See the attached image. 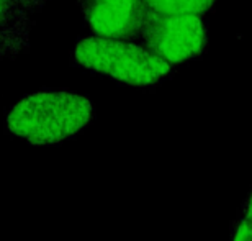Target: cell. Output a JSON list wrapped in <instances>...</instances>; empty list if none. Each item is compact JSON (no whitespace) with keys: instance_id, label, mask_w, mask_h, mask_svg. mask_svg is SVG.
Masks as SVG:
<instances>
[{"instance_id":"cell-1","label":"cell","mask_w":252,"mask_h":241,"mask_svg":"<svg viewBox=\"0 0 252 241\" xmlns=\"http://www.w3.org/2000/svg\"><path fill=\"white\" fill-rule=\"evenodd\" d=\"M94 118V107L84 95L67 90H41L15 105L7 127L32 144H56L74 137Z\"/></svg>"},{"instance_id":"cell-2","label":"cell","mask_w":252,"mask_h":241,"mask_svg":"<svg viewBox=\"0 0 252 241\" xmlns=\"http://www.w3.org/2000/svg\"><path fill=\"white\" fill-rule=\"evenodd\" d=\"M80 66L129 85H151L170 72V64L149 49L123 39L85 38L75 46Z\"/></svg>"},{"instance_id":"cell-3","label":"cell","mask_w":252,"mask_h":241,"mask_svg":"<svg viewBox=\"0 0 252 241\" xmlns=\"http://www.w3.org/2000/svg\"><path fill=\"white\" fill-rule=\"evenodd\" d=\"M146 49L167 64L185 63L206 49V28L201 17L159 15L149 12L141 32Z\"/></svg>"},{"instance_id":"cell-4","label":"cell","mask_w":252,"mask_h":241,"mask_svg":"<svg viewBox=\"0 0 252 241\" xmlns=\"http://www.w3.org/2000/svg\"><path fill=\"white\" fill-rule=\"evenodd\" d=\"M92 32L100 38H139L151 10L143 0H80Z\"/></svg>"},{"instance_id":"cell-5","label":"cell","mask_w":252,"mask_h":241,"mask_svg":"<svg viewBox=\"0 0 252 241\" xmlns=\"http://www.w3.org/2000/svg\"><path fill=\"white\" fill-rule=\"evenodd\" d=\"M151 12L159 15H193L201 17L216 0H143Z\"/></svg>"},{"instance_id":"cell-6","label":"cell","mask_w":252,"mask_h":241,"mask_svg":"<svg viewBox=\"0 0 252 241\" xmlns=\"http://www.w3.org/2000/svg\"><path fill=\"white\" fill-rule=\"evenodd\" d=\"M231 241H252V190L233 223Z\"/></svg>"},{"instance_id":"cell-7","label":"cell","mask_w":252,"mask_h":241,"mask_svg":"<svg viewBox=\"0 0 252 241\" xmlns=\"http://www.w3.org/2000/svg\"><path fill=\"white\" fill-rule=\"evenodd\" d=\"M13 8V0H0V25L5 23Z\"/></svg>"}]
</instances>
